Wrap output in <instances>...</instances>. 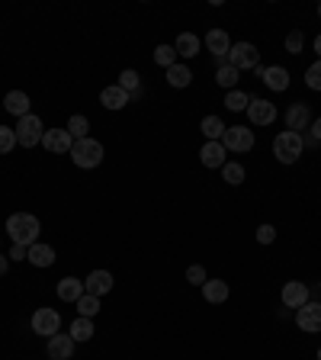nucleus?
Listing matches in <instances>:
<instances>
[{"label": "nucleus", "instance_id": "1", "mask_svg": "<svg viewBox=\"0 0 321 360\" xmlns=\"http://www.w3.org/2000/svg\"><path fill=\"white\" fill-rule=\"evenodd\" d=\"M39 232H42V222H39L32 213H13L7 219V235H10L13 245L32 248L36 245V238H39Z\"/></svg>", "mask_w": 321, "mask_h": 360}, {"label": "nucleus", "instance_id": "2", "mask_svg": "<svg viewBox=\"0 0 321 360\" xmlns=\"http://www.w3.org/2000/svg\"><path fill=\"white\" fill-rule=\"evenodd\" d=\"M302 152H306V138L299 135V132L283 129L273 138V154L280 164H296L299 158H302Z\"/></svg>", "mask_w": 321, "mask_h": 360}, {"label": "nucleus", "instance_id": "3", "mask_svg": "<svg viewBox=\"0 0 321 360\" xmlns=\"http://www.w3.org/2000/svg\"><path fill=\"white\" fill-rule=\"evenodd\" d=\"M71 161H74L81 171L100 168V161H103V145L90 135L81 138V142H74V148H71Z\"/></svg>", "mask_w": 321, "mask_h": 360}, {"label": "nucleus", "instance_id": "4", "mask_svg": "<svg viewBox=\"0 0 321 360\" xmlns=\"http://www.w3.org/2000/svg\"><path fill=\"white\" fill-rule=\"evenodd\" d=\"M13 132H16V145H23V148H36V145H42V138H46V126H42V119H39L36 113L23 116V119L13 126Z\"/></svg>", "mask_w": 321, "mask_h": 360}, {"label": "nucleus", "instance_id": "5", "mask_svg": "<svg viewBox=\"0 0 321 360\" xmlns=\"http://www.w3.org/2000/svg\"><path fill=\"white\" fill-rule=\"evenodd\" d=\"M222 145L228 154H245L254 148V129H247V126H228L222 135Z\"/></svg>", "mask_w": 321, "mask_h": 360}, {"label": "nucleus", "instance_id": "6", "mask_svg": "<svg viewBox=\"0 0 321 360\" xmlns=\"http://www.w3.org/2000/svg\"><path fill=\"white\" fill-rule=\"evenodd\" d=\"M225 62H228L231 68H238V71H254L260 65V52H257L254 42H238V46H231V52H228Z\"/></svg>", "mask_w": 321, "mask_h": 360}, {"label": "nucleus", "instance_id": "7", "mask_svg": "<svg viewBox=\"0 0 321 360\" xmlns=\"http://www.w3.org/2000/svg\"><path fill=\"white\" fill-rule=\"evenodd\" d=\"M32 331L42 338L58 335V331H62V312H58V309H48V306L36 309V312H32Z\"/></svg>", "mask_w": 321, "mask_h": 360}, {"label": "nucleus", "instance_id": "8", "mask_svg": "<svg viewBox=\"0 0 321 360\" xmlns=\"http://www.w3.org/2000/svg\"><path fill=\"white\" fill-rule=\"evenodd\" d=\"M257 77L264 81V84L270 87L273 93H283V91H289V71L286 68H280V65H270V68H264V65H257Z\"/></svg>", "mask_w": 321, "mask_h": 360}, {"label": "nucleus", "instance_id": "9", "mask_svg": "<svg viewBox=\"0 0 321 360\" xmlns=\"http://www.w3.org/2000/svg\"><path fill=\"white\" fill-rule=\"evenodd\" d=\"M296 325L306 331V335H318L321 331V302L308 299L302 309H296Z\"/></svg>", "mask_w": 321, "mask_h": 360}, {"label": "nucleus", "instance_id": "10", "mask_svg": "<svg viewBox=\"0 0 321 360\" xmlns=\"http://www.w3.org/2000/svg\"><path fill=\"white\" fill-rule=\"evenodd\" d=\"M42 148H46L48 154H71V148H74V138H71L68 129H46Z\"/></svg>", "mask_w": 321, "mask_h": 360}, {"label": "nucleus", "instance_id": "11", "mask_svg": "<svg viewBox=\"0 0 321 360\" xmlns=\"http://www.w3.org/2000/svg\"><path fill=\"white\" fill-rule=\"evenodd\" d=\"M247 119H251V126H270L276 119V103L251 97V103H247Z\"/></svg>", "mask_w": 321, "mask_h": 360}, {"label": "nucleus", "instance_id": "12", "mask_svg": "<svg viewBox=\"0 0 321 360\" xmlns=\"http://www.w3.org/2000/svg\"><path fill=\"white\" fill-rule=\"evenodd\" d=\"M225 145L222 142H206V145L199 148V161H203V168L209 171H222L225 164H228V158H225Z\"/></svg>", "mask_w": 321, "mask_h": 360}, {"label": "nucleus", "instance_id": "13", "mask_svg": "<svg viewBox=\"0 0 321 360\" xmlns=\"http://www.w3.org/2000/svg\"><path fill=\"white\" fill-rule=\"evenodd\" d=\"M312 299V293H308V284H302V280H289V284L283 286V306L286 309H302Z\"/></svg>", "mask_w": 321, "mask_h": 360}, {"label": "nucleus", "instance_id": "14", "mask_svg": "<svg viewBox=\"0 0 321 360\" xmlns=\"http://www.w3.org/2000/svg\"><path fill=\"white\" fill-rule=\"evenodd\" d=\"M109 290H113V274H109V270H90V274H87L84 293H90V296L103 299Z\"/></svg>", "mask_w": 321, "mask_h": 360}, {"label": "nucleus", "instance_id": "15", "mask_svg": "<svg viewBox=\"0 0 321 360\" xmlns=\"http://www.w3.org/2000/svg\"><path fill=\"white\" fill-rule=\"evenodd\" d=\"M308 126H312V109H308L306 103H292V107L286 109V129L302 135V129H308Z\"/></svg>", "mask_w": 321, "mask_h": 360}, {"label": "nucleus", "instance_id": "16", "mask_svg": "<svg viewBox=\"0 0 321 360\" xmlns=\"http://www.w3.org/2000/svg\"><path fill=\"white\" fill-rule=\"evenodd\" d=\"M74 345H77L74 338L58 331V335L48 338V357H52V360H71V357H74Z\"/></svg>", "mask_w": 321, "mask_h": 360}, {"label": "nucleus", "instance_id": "17", "mask_svg": "<svg viewBox=\"0 0 321 360\" xmlns=\"http://www.w3.org/2000/svg\"><path fill=\"white\" fill-rule=\"evenodd\" d=\"M4 107H7V113H13L16 119H23V116L32 113V100H29V93H23V91H10L7 97H4Z\"/></svg>", "mask_w": 321, "mask_h": 360}, {"label": "nucleus", "instance_id": "18", "mask_svg": "<svg viewBox=\"0 0 321 360\" xmlns=\"http://www.w3.org/2000/svg\"><path fill=\"white\" fill-rule=\"evenodd\" d=\"M206 48L215 55V58H228V52H231V39H228V32L225 29H209V36H206Z\"/></svg>", "mask_w": 321, "mask_h": 360}, {"label": "nucleus", "instance_id": "19", "mask_svg": "<svg viewBox=\"0 0 321 360\" xmlns=\"http://www.w3.org/2000/svg\"><path fill=\"white\" fill-rule=\"evenodd\" d=\"M174 48H177V58H196L199 48H203V39H199L196 32H180Z\"/></svg>", "mask_w": 321, "mask_h": 360}, {"label": "nucleus", "instance_id": "20", "mask_svg": "<svg viewBox=\"0 0 321 360\" xmlns=\"http://www.w3.org/2000/svg\"><path fill=\"white\" fill-rule=\"evenodd\" d=\"M58 299L62 302H77V299L84 296V280H77V276H64V280H58Z\"/></svg>", "mask_w": 321, "mask_h": 360}, {"label": "nucleus", "instance_id": "21", "mask_svg": "<svg viewBox=\"0 0 321 360\" xmlns=\"http://www.w3.org/2000/svg\"><path fill=\"white\" fill-rule=\"evenodd\" d=\"M129 100H132V97H129V93H125L119 84L103 87V93H100V103H103L107 109H123L125 103H129Z\"/></svg>", "mask_w": 321, "mask_h": 360}, {"label": "nucleus", "instance_id": "22", "mask_svg": "<svg viewBox=\"0 0 321 360\" xmlns=\"http://www.w3.org/2000/svg\"><path fill=\"white\" fill-rule=\"evenodd\" d=\"M228 284L225 280H206L203 284V299L206 302H212V306H219V302H228Z\"/></svg>", "mask_w": 321, "mask_h": 360}, {"label": "nucleus", "instance_id": "23", "mask_svg": "<svg viewBox=\"0 0 321 360\" xmlns=\"http://www.w3.org/2000/svg\"><path fill=\"white\" fill-rule=\"evenodd\" d=\"M26 261H29L32 267H52V264H55V248L36 241V245L29 248V258H26Z\"/></svg>", "mask_w": 321, "mask_h": 360}, {"label": "nucleus", "instance_id": "24", "mask_svg": "<svg viewBox=\"0 0 321 360\" xmlns=\"http://www.w3.org/2000/svg\"><path fill=\"white\" fill-rule=\"evenodd\" d=\"M238 81H241V71L231 68L228 62L219 65V71H215V84L225 87V91H238Z\"/></svg>", "mask_w": 321, "mask_h": 360}, {"label": "nucleus", "instance_id": "25", "mask_svg": "<svg viewBox=\"0 0 321 360\" xmlns=\"http://www.w3.org/2000/svg\"><path fill=\"white\" fill-rule=\"evenodd\" d=\"M199 129H203L206 142H222V135H225V129H228V126H225L222 119H219V116H203Z\"/></svg>", "mask_w": 321, "mask_h": 360}, {"label": "nucleus", "instance_id": "26", "mask_svg": "<svg viewBox=\"0 0 321 360\" xmlns=\"http://www.w3.org/2000/svg\"><path fill=\"white\" fill-rule=\"evenodd\" d=\"M168 84L170 87H190L193 84V71L186 68V65L177 62L174 68H168Z\"/></svg>", "mask_w": 321, "mask_h": 360}, {"label": "nucleus", "instance_id": "27", "mask_svg": "<svg viewBox=\"0 0 321 360\" xmlns=\"http://www.w3.org/2000/svg\"><path fill=\"white\" fill-rule=\"evenodd\" d=\"M93 335H97V331H93V319L77 315L74 322H71V338H74V341H90Z\"/></svg>", "mask_w": 321, "mask_h": 360}, {"label": "nucleus", "instance_id": "28", "mask_svg": "<svg viewBox=\"0 0 321 360\" xmlns=\"http://www.w3.org/2000/svg\"><path fill=\"white\" fill-rule=\"evenodd\" d=\"M64 129L71 132V138H74V142H81V138H87V132H90V119H87V116H81V113H74L68 119V126H64Z\"/></svg>", "mask_w": 321, "mask_h": 360}, {"label": "nucleus", "instance_id": "29", "mask_svg": "<svg viewBox=\"0 0 321 360\" xmlns=\"http://www.w3.org/2000/svg\"><path fill=\"white\" fill-rule=\"evenodd\" d=\"M154 65H160V68L168 71L177 65V48L174 46H158L154 48Z\"/></svg>", "mask_w": 321, "mask_h": 360}, {"label": "nucleus", "instance_id": "30", "mask_svg": "<svg viewBox=\"0 0 321 360\" xmlns=\"http://www.w3.org/2000/svg\"><path fill=\"white\" fill-rule=\"evenodd\" d=\"M74 306H77V315H84V319H93V315L100 312V299L90 296V293H84V296L77 299Z\"/></svg>", "mask_w": 321, "mask_h": 360}, {"label": "nucleus", "instance_id": "31", "mask_svg": "<svg viewBox=\"0 0 321 360\" xmlns=\"http://www.w3.org/2000/svg\"><path fill=\"white\" fill-rule=\"evenodd\" d=\"M222 180H225V184H231V187H241V184H245V168H241L238 161H228L222 168Z\"/></svg>", "mask_w": 321, "mask_h": 360}, {"label": "nucleus", "instance_id": "32", "mask_svg": "<svg viewBox=\"0 0 321 360\" xmlns=\"http://www.w3.org/2000/svg\"><path fill=\"white\" fill-rule=\"evenodd\" d=\"M247 103H251V97H247L245 91H228V93H225V107H228L231 113H241V109H247Z\"/></svg>", "mask_w": 321, "mask_h": 360}, {"label": "nucleus", "instance_id": "33", "mask_svg": "<svg viewBox=\"0 0 321 360\" xmlns=\"http://www.w3.org/2000/svg\"><path fill=\"white\" fill-rule=\"evenodd\" d=\"M119 87H123L125 93H138V71H132V68H125L123 74H119Z\"/></svg>", "mask_w": 321, "mask_h": 360}, {"label": "nucleus", "instance_id": "34", "mask_svg": "<svg viewBox=\"0 0 321 360\" xmlns=\"http://www.w3.org/2000/svg\"><path fill=\"white\" fill-rule=\"evenodd\" d=\"M302 46H306L302 29H292L289 36H286V52H289V55H302Z\"/></svg>", "mask_w": 321, "mask_h": 360}, {"label": "nucleus", "instance_id": "35", "mask_svg": "<svg viewBox=\"0 0 321 360\" xmlns=\"http://www.w3.org/2000/svg\"><path fill=\"white\" fill-rule=\"evenodd\" d=\"M16 148V132L7 129V126H0V154H10Z\"/></svg>", "mask_w": 321, "mask_h": 360}, {"label": "nucleus", "instance_id": "36", "mask_svg": "<svg viewBox=\"0 0 321 360\" xmlns=\"http://www.w3.org/2000/svg\"><path fill=\"white\" fill-rule=\"evenodd\" d=\"M306 84L312 87V91H321V58L315 65H308V71H306Z\"/></svg>", "mask_w": 321, "mask_h": 360}, {"label": "nucleus", "instance_id": "37", "mask_svg": "<svg viewBox=\"0 0 321 360\" xmlns=\"http://www.w3.org/2000/svg\"><path fill=\"white\" fill-rule=\"evenodd\" d=\"M209 276H206V267H199V264H193V267H186V284H196L203 286Z\"/></svg>", "mask_w": 321, "mask_h": 360}, {"label": "nucleus", "instance_id": "38", "mask_svg": "<svg viewBox=\"0 0 321 360\" xmlns=\"http://www.w3.org/2000/svg\"><path fill=\"white\" fill-rule=\"evenodd\" d=\"M257 241H260V245H273V241H276V229H273V225H260V229H257Z\"/></svg>", "mask_w": 321, "mask_h": 360}, {"label": "nucleus", "instance_id": "39", "mask_svg": "<svg viewBox=\"0 0 321 360\" xmlns=\"http://www.w3.org/2000/svg\"><path fill=\"white\" fill-rule=\"evenodd\" d=\"M7 258H10V261H26V258H29V248H26V245H13Z\"/></svg>", "mask_w": 321, "mask_h": 360}, {"label": "nucleus", "instance_id": "40", "mask_svg": "<svg viewBox=\"0 0 321 360\" xmlns=\"http://www.w3.org/2000/svg\"><path fill=\"white\" fill-rule=\"evenodd\" d=\"M308 142H321V119H312V126H308Z\"/></svg>", "mask_w": 321, "mask_h": 360}, {"label": "nucleus", "instance_id": "41", "mask_svg": "<svg viewBox=\"0 0 321 360\" xmlns=\"http://www.w3.org/2000/svg\"><path fill=\"white\" fill-rule=\"evenodd\" d=\"M7 270H10V258H4V254H0V276L7 274Z\"/></svg>", "mask_w": 321, "mask_h": 360}, {"label": "nucleus", "instance_id": "42", "mask_svg": "<svg viewBox=\"0 0 321 360\" xmlns=\"http://www.w3.org/2000/svg\"><path fill=\"white\" fill-rule=\"evenodd\" d=\"M315 52H318V58H321V32L315 36Z\"/></svg>", "mask_w": 321, "mask_h": 360}, {"label": "nucleus", "instance_id": "43", "mask_svg": "<svg viewBox=\"0 0 321 360\" xmlns=\"http://www.w3.org/2000/svg\"><path fill=\"white\" fill-rule=\"evenodd\" d=\"M318 16H321V4H318Z\"/></svg>", "mask_w": 321, "mask_h": 360}, {"label": "nucleus", "instance_id": "44", "mask_svg": "<svg viewBox=\"0 0 321 360\" xmlns=\"http://www.w3.org/2000/svg\"><path fill=\"white\" fill-rule=\"evenodd\" d=\"M318 360H321V347H318Z\"/></svg>", "mask_w": 321, "mask_h": 360}]
</instances>
